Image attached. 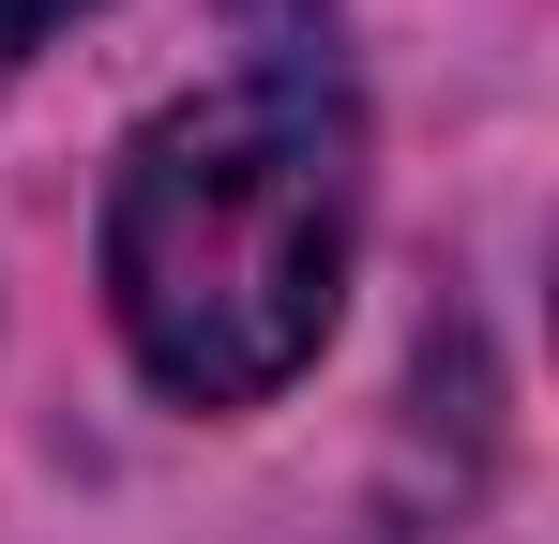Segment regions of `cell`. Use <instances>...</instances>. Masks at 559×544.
Returning a JSON list of instances; mask_svg holds the SVG:
<instances>
[{
	"mask_svg": "<svg viewBox=\"0 0 559 544\" xmlns=\"http://www.w3.org/2000/svg\"><path fill=\"white\" fill-rule=\"evenodd\" d=\"M61 15H92V0H0V61H31V46H46Z\"/></svg>",
	"mask_w": 559,
	"mask_h": 544,
	"instance_id": "obj_2",
	"label": "cell"
},
{
	"mask_svg": "<svg viewBox=\"0 0 559 544\" xmlns=\"http://www.w3.org/2000/svg\"><path fill=\"white\" fill-rule=\"evenodd\" d=\"M242 15H258V61L197 106H167L106 181L121 348L182 409H258L318 363L333 287H348V212H364L333 0H242Z\"/></svg>",
	"mask_w": 559,
	"mask_h": 544,
	"instance_id": "obj_1",
	"label": "cell"
}]
</instances>
